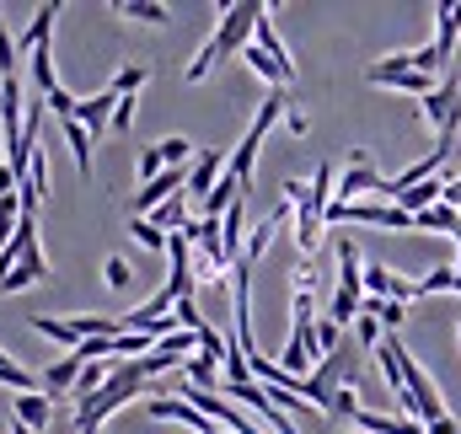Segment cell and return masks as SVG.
<instances>
[{
  "label": "cell",
  "mask_w": 461,
  "mask_h": 434,
  "mask_svg": "<svg viewBox=\"0 0 461 434\" xmlns=\"http://www.w3.org/2000/svg\"><path fill=\"white\" fill-rule=\"evenodd\" d=\"M258 16H263V0H241V5H221V27L204 38V49L188 59V81L199 86L215 65H226L230 54H241L258 32Z\"/></svg>",
  "instance_id": "6da1fadb"
},
{
  "label": "cell",
  "mask_w": 461,
  "mask_h": 434,
  "mask_svg": "<svg viewBox=\"0 0 461 434\" xmlns=\"http://www.w3.org/2000/svg\"><path fill=\"white\" fill-rule=\"evenodd\" d=\"M145 381H150V375H145V365H140V359L118 365L113 381H108L92 402H81V408H76V434H103V419H108V413H118L123 402H140V397H145Z\"/></svg>",
  "instance_id": "7a4b0ae2"
},
{
  "label": "cell",
  "mask_w": 461,
  "mask_h": 434,
  "mask_svg": "<svg viewBox=\"0 0 461 434\" xmlns=\"http://www.w3.org/2000/svg\"><path fill=\"white\" fill-rule=\"evenodd\" d=\"M54 16H59V0L38 5V16H32L27 38H22V59H27V76H32V86H38V97H43V103L59 92V81H54V59H49V32H54Z\"/></svg>",
  "instance_id": "3957f363"
},
{
  "label": "cell",
  "mask_w": 461,
  "mask_h": 434,
  "mask_svg": "<svg viewBox=\"0 0 461 434\" xmlns=\"http://www.w3.org/2000/svg\"><path fill=\"white\" fill-rule=\"evenodd\" d=\"M419 113H424V123H435V134H440L446 145H456V129H461V81L456 76H446V81L419 103Z\"/></svg>",
  "instance_id": "277c9868"
},
{
  "label": "cell",
  "mask_w": 461,
  "mask_h": 434,
  "mask_svg": "<svg viewBox=\"0 0 461 434\" xmlns=\"http://www.w3.org/2000/svg\"><path fill=\"white\" fill-rule=\"evenodd\" d=\"M365 81H370V86H392V92H408V97H419V103L435 92V76H419V70L408 65V54H386L381 65H370V70H365Z\"/></svg>",
  "instance_id": "5b68a950"
},
{
  "label": "cell",
  "mask_w": 461,
  "mask_h": 434,
  "mask_svg": "<svg viewBox=\"0 0 461 434\" xmlns=\"http://www.w3.org/2000/svg\"><path fill=\"white\" fill-rule=\"evenodd\" d=\"M145 413L150 419H172V424H183V429H194V434H215V424L194 408V402H183V397H145Z\"/></svg>",
  "instance_id": "8992f818"
},
{
  "label": "cell",
  "mask_w": 461,
  "mask_h": 434,
  "mask_svg": "<svg viewBox=\"0 0 461 434\" xmlns=\"http://www.w3.org/2000/svg\"><path fill=\"white\" fill-rule=\"evenodd\" d=\"M221 167H230V156H221V150H199V161L188 167V199H194V204H204V199L215 194L210 183H215Z\"/></svg>",
  "instance_id": "52a82bcc"
},
{
  "label": "cell",
  "mask_w": 461,
  "mask_h": 434,
  "mask_svg": "<svg viewBox=\"0 0 461 434\" xmlns=\"http://www.w3.org/2000/svg\"><path fill=\"white\" fill-rule=\"evenodd\" d=\"M118 103H123V97H118L113 86H108V92H97L92 103H81V108L70 113V118H81V123H86V134L97 140L103 129H113V113H118Z\"/></svg>",
  "instance_id": "ba28073f"
},
{
  "label": "cell",
  "mask_w": 461,
  "mask_h": 434,
  "mask_svg": "<svg viewBox=\"0 0 461 434\" xmlns=\"http://www.w3.org/2000/svg\"><path fill=\"white\" fill-rule=\"evenodd\" d=\"M11 419L27 424L32 434H43L49 424H54V402H49V392H27V397H16V402H11Z\"/></svg>",
  "instance_id": "9c48e42d"
},
{
  "label": "cell",
  "mask_w": 461,
  "mask_h": 434,
  "mask_svg": "<svg viewBox=\"0 0 461 434\" xmlns=\"http://www.w3.org/2000/svg\"><path fill=\"white\" fill-rule=\"evenodd\" d=\"M456 38H461V0H440L435 5V49H440V59L456 54Z\"/></svg>",
  "instance_id": "30bf717a"
},
{
  "label": "cell",
  "mask_w": 461,
  "mask_h": 434,
  "mask_svg": "<svg viewBox=\"0 0 461 434\" xmlns=\"http://www.w3.org/2000/svg\"><path fill=\"white\" fill-rule=\"evenodd\" d=\"M43 274H49V258H43V247H32V252H27V258H22V263H16V268H11V274L0 279V295H16V290L38 285Z\"/></svg>",
  "instance_id": "8fae6325"
},
{
  "label": "cell",
  "mask_w": 461,
  "mask_h": 434,
  "mask_svg": "<svg viewBox=\"0 0 461 434\" xmlns=\"http://www.w3.org/2000/svg\"><path fill=\"white\" fill-rule=\"evenodd\" d=\"M322 225H328V220L317 215V210H295V225H290V231H295V247H301L306 263H312L317 247H322Z\"/></svg>",
  "instance_id": "7c38bea8"
},
{
  "label": "cell",
  "mask_w": 461,
  "mask_h": 434,
  "mask_svg": "<svg viewBox=\"0 0 461 434\" xmlns=\"http://www.w3.org/2000/svg\"><path fill=\"white\" fill-rule=\"evenodd\" d=\"M59 129H65V145H70V156H76V172L92 177V134H86V123H81V118H59Z\"/></svg>",
  "instance_id": "4fadbf2b"
},
{
  "label": "cell",
  "mask_w": 461,
  "mask_h": 434,
  "mask_svg": "<svg viewBox=\"0 0 461 434\" xmlns=\"http://www.w3.org/2000/svg\"><path fill=\"white\" fill-rule=\"evenodd\" d=\"M81 370H86V359H76V354H65V359H54L49 370H43V392H76V381H81Z\"/></svg>",
  "instance_id": "5bb4252c"
},
{
  "label": "cell",
  "mask_w": 461,
  "mask_h": 434,
  "mask_svg": "<svg viewBox=\"0 0 461 434\" xmlns=\"http://www.w3.org/2000/svg\"><path fill=\"white\" fill-rule=\"evenodd\" d=\"M32 332H43V338H54V343H65L70 354H76V348L86 343V338H81V327L70 322V317H43V312H32Z\"/></svg>",
  "instance_id": "9a60e30c"
},
{
  "label": "cell",
  "mask_w": 461,
  "mask_h": 434,
  "mask_svg": "<svg viewBox=\"0 0 461 434\" xmlns=\"http://www.w3.org/2000/svg\"><path fill=\"white\" fill-rule=\"evenodd\" d=\"M118 16H134V22H150V27H167L172 22V11L167 5H156V0H113Z\"/></svg>",
  "instance_id": "2e32d148"
},
{
  "label": "cell",
  "mask_w": 461,
  "mask_h": 434,
  "mask_svg": "<svg viewBox=\"0 0 461 434\" xmlns=\"http://www.w3.org/2000/svg\"><path fill=\"white\" fill-rule=\"evenodd\" d=\"M0 386H11L16 397H27V392H38V375L27 365H16L11 354H0Z\"/></svg>",
  "instance_id": "e0dca14e"
},
{
  "label": "cell",
  "mask_w": 461,
  "mask_h": 434,
  "mask_svg": "<svg viewBox=\"0 0 461 434\" xmlns=\"http://www.w3.org/2000/svg\"><path fill=\"white\" fill-rule=\"evenodd\" d=\"M268 16H274V11L263 5V16H258V49H263L268 59H279V65H290V49L279 43V32H274V22H268ZM290 70H295V65H290Z\"/></svg>",
  "instance_id": "ac0fdd59"
},
{
  "label": "cell",
  "mask_w": 461,
  "mask_h": 434,
  "mask_svg": "<svg viewBox=\"0 0 461 434\" xmlns=\"http://www.w3.org/2000/svg\"><path fill=\"white\" fill-rule=\"evenodd\" d=\"M129 231H134V241L150 247V252H167V247H172V236H167L156 220H145V215H129Z\"/></svg>",
  "instance_id": "d6986e66"
},
{
  "label": "cell",
  "mask_w": 461,
  "mask_h": 434,
  "mask_svg": "<svg viewBox=\"0 0 461 434\" xmlns=\"http://www.w3.org/2000/svg\"><path fill=\"white\" fill-rule=\"evenodd\" d=\"M328 413H333V419H359V392H354V375H344V386L333 392Z\"/></svg>",
  "instance_id": "ffe728a7"
},
{
  "label": "cell",
  "mask_w": 461,
  "mask_h": 434,
  "mask_svg": "<svg viewBox=\"0 0 461 434\" xmlns=\"http://www.w3.org/2000/svg\"><path fill=\"white\" fill-rule=\"evenodd\" d=\"M317 327V295H290V332Z\"/></svg>",
  "instance_id": "44dd1931"
},
{
  "label": "cell",
  "mask_w": 461,
  "mask_h": 434,
  "mask_svg": "<svg viewBox=\"0 0 461 434\" xmlns=\"http://www.w3.org/2000/svg\"><path fill=\"white\" fill-rule=\"evenodd\" d=\"M103 285H108V290H129V285H134V263L113 252V258L103 263Z\"/></svg>",
  "instance_id": "7402d4cb"
},
{
  "label": "cell",
  "mask_w": 461,
  "mask_h": 434,
  "mask_svg": "<svg viewBox=\"0 0 461 434\" xmlns=\"http://www.w3.org/2000/svg\"><path fill=\"white\" fill-rule=\"evenodd\" d=\"M161 161H167V167L199 161V156H194V140H183V134H167V140H161Z\"/></svg>",
  "instance_id": "603a6c76"
},
{
  "label": "cell",
  "mask_w": 461,
  "mask_h": 434,
  "mask_svg": "<svg viewBox=\"0 0 461 434\" xmlns=\"http://www.w3.org/2000/svg\"><path fill=\"white\" fill-rule=\"evenodd\" d=\"M317 285H322V268H317V263H295V274H290V295H317Z\"/></svg>",
  "instance_id": "cb8c5ba5"
},
{
  "label": "cell",
  "mask_w": 461,
  "mask_h": 434,
  "mask_svg": "<svg viewBox=\"0 0 461 434\" xmlns=\"http://www.w3.org/2000/svg\"><path fill=\"white\" fill-rule=\"evenodd\" d=\"M172 322H177V332H204V327H210L194 295H183V301H177V317H172Z\"/></svg>",
  "instance_id": "d4e9b609"
},
{
  "label": "cell",
  "mask_w": 461,
  "mask_h": 434,
  "mask_svg": "<svg viewBox=\"0 0 461 434\" xmlns=\"http://www.w3.org/2000/svg\"><path fill=\"white\" fill-rule=\"evenodd\" d=\"M456 285H461L456 268H435V274H424V279H419V290H424V295H446V290L456 295Z\"/></svg>",
  "instance_id": "484cf974"
},
{
  "label": "cell",
  "mask_w": 461,
  "mask_h": 434,
  "mask_svg": "<svg viewBox=\"0 0 461 434\" xmlns=\"http://www.w3.org/2000/svg\"><path fill=\"white\" fill-rule=\"evenodd\" d=\"M134 172H140V183H156V177L167 172V161H161V145H150V150H140V161H134Z\"/></svg>",
  "instance_id": "4316f807"
},
{
  "label": "cell",
  "mask_w": 461,
  "mask_h": 434,
  "mask_svg": "<svg viewBox=\"0 0 461 434\" xmlns=\"http://www.w3.org/2000/svg\"><path fill=\"white\" fill-rule=\"evenodd\" d=\"M16 65H22V49L11 43V32H5V22H0V81H11Z\"/></svg>",
  "instance_id": "83f0119b"
},
{
  "label": "cell",
  "mask_w": 461,
  "mask_h": 434,
  "mask_svg": "<svg viewBox=\"0 0 461 434\" xmlns=\"http://www.w3.org/2000/svg\"><path fill=\"white\" fill-rule=\"evenodd\" d=\"M140 86H145V65H129V70H118V76H113V92H118V97H134Z\"/></svg>",
  "instance_id": "f1b7e54d"
},
{
  "label": "cell",
  "mask_w": 461,
  "mask_h": 434,
  "mask_svg": "<svg viewBox=\"0 0 461 434\" xmlns=\"http://www.w3.org/2000/svg\"><path fill=\"white\" fill-rule=\"evenodd\" d=\"M339 332H344V327L333 322V317H328V322H317V343H322V354H328V359L339 354Z\"/></svg>",
  "instance_id": "f546056e"
},
{
  "label": "cell",
  "mask_w": 461,
  "mask_h": 434,
  "mask_svg": "<svg viewBox=\"0 0 461 434\" xmlns=\"http://www.w3.org/2000/svg\"><path fill=\"white\" fill-rule=\"evenodd\" d=\"M354 332H359V343H365V348H381V322H375V317H359Z\"/></svg>",
  "instance_id": "4dcf8cb0"
},
{
  "label": "cell",
  "mask_w": 461,
  "mask_h": 434,
  "mask_svg": "<svg viewBox=\"0 0 461 434\" xmlns=\"http://www.w3.org/2000/svg\"><path fill=\"white\" fill-rule=\"evenodd\" d=\"M129 123H134V97H123V103H118V113H113V129H118V134H129Z\"/></svg>",
  "instance_id": "1f68e13d"
},
{
  "label": "cell",
  "mask_w": 461,
  "mask_h": 434,
  "mask_svg": "<svg viewBox=\"0 0 461 434\" xmlns=\"http://www.w3.org/2000/svg\"><path fill=\"white\" fill-rule=\"evenodd\" d=\"M285 129H290V134H295V140H301V134H306V129H312V123H306V113H301V108H290V113H285Z\"/></svg>",
  "instance_id": "d6a6232c"
},
{
  "label": "cell",
  "mask_w": 461,
  "mask_h": 434,
  "mask_svg": "<svg viewBox=\"0 0 461 434\" xmlns=\"http://www.w3.org/2000/svg\"><path fill=\"white\" fill-rule=\"evenodd\" d=\"M446 204L461 210V177H446Z\"/></svg>",
  "instance_id": "836d02e7"
},
{
  "label": "cell",
  "mask_w": 461,
  "mask_h": 434,
  "mask_svg": "<svg viewBox=\"0 0 461 434\" xmlns=\"http://www.w3.org/2000/svg\"><path fill=\"white\" fill-rule=\"evenodd\" d=\"M429 434H456V419H451V413H446V419H435V424H429Z\"/></svg>",
  "instance_id": "e575fe53"
},
{
  "label": "cell",
  "mask_w": 461,
  "mask_h": 434,
  "mask_svg": "<svg viewBox=\"0 0 461 434\" xmlns=\"http://www.w3.org/2000/svg\"><path fill=\"white\" fill-rule=\"evenodd\" d=\"M5 434H32V429H27V424H16V419H11V424H5Z\"/></svg>",
  "instance_id": "d590c367"
},
{
  "label": "cell",
  "mask_w": 461,
  "mask_h": 434,
  "mask_svg": "<svg viewBox=\"0 0 461 434\" xmlns=\"http://www.w3.org/2000/svg\"><path fill=\"white\" fill-rule=\"evenodd\" d=\"M456 348H461V317H456Z\"/></svg>",
  "instance_id": "8d00e7d4"
},
{
  "label": "cell",
  "mask_w": 461,
  "mask_h": 434,
  "mask_svg": "<svg viewBox=\"0 0 461 434\" xmlns=\"http://www.w3.org/2000/svg\"><path fill=\"white\" fill-rule=\"evenodd\" d=\"M354 434H365V429H354Z\"/></svg>",
  "instance_id": "74e56055"
}]
</instances>
